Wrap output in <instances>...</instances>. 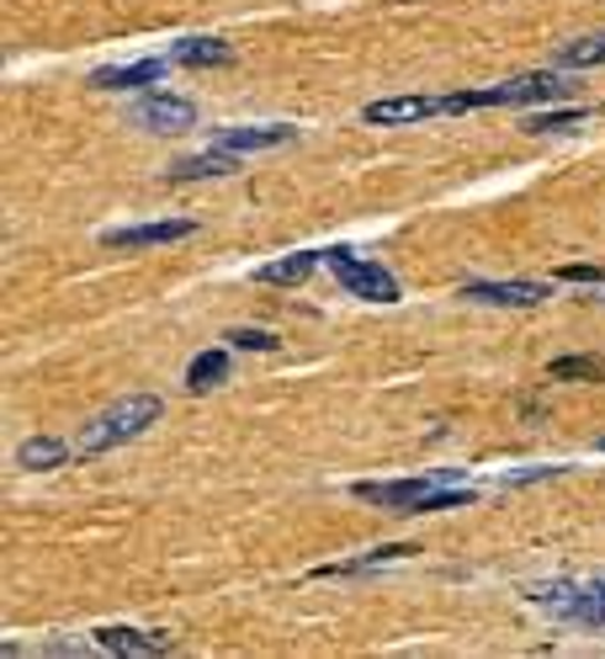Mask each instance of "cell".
Masks as SVG:
<instances>
[{
    "mask_svg": "<svg viewBox=\"0 0 605 659\" xmlns=\"http://www.w3.org/2000/svg\"><path fill=\"white\" fill-rule=\"evenodd\" d=\"M356 500L383 506L393 516H414V511H457L473 500V489L462 473H425V479H393V485H351Z\"/></svg>",
    "mask_w": 605,
    "mask_h": 659,
    "instance_id": "1",
    "label": "cell"
},
{
    "mask_svg": "<svg viewBox=\"0 0 605 659\" xmlns=\"http://www.w3.org/2000/svg\"><path fill=\"white\" fill-rule=\"evenodd\" d=\"M160 420V399L154 393H133V399H118L112 410H101L80 437H74V452H85V458H97V452H112L122 441L144 437L149 426Z\"/></svg>",
    "mask_w": 605,
    "mask_h": 659,
    "instance_id": "2",
    "label": "cell"
},
{
    "mask_svg": "<svg viewBox=\"0 0 605 659\" xmlns=\"http://www.w3.org/2000/svg\"><path fill=\"white\" fill-rule=\"evenodd\" d=\"M532 601L542 611H553L557 622H574V628H605V575L601 580H584V586H536Z\"/></svg>",
    "mask_w": 605,
    "mask_h": 659,
    "instance_id": "3",
    "label": "cell"
},
{
    "mask_svg": "<svg viewBox=\"0 0 605 659\" xmlns=\"http://www.w3.org/2000/svg\"><path fill=\"white\" fill-rule=\"evenodd\" d=\"M324 261H330V271L340 277V288H345V293L366 298V303H399V282H393V271H383L377 261H362L351 244L324 250Z\"/></svg>",
    "mask_w": 605,
    "mask_h": 659,
    "instance_id": "4",
    "label": "cell"
},
{
    "mask_svg": "<svg viewBox=\"0 0 605 659\" xmlns=\"http://www.w3.org/2000/svg\"><path fill=\"white\" fill-rule=\"evenodd\" d=\"M574 91V80H563L557 70H536V74H515L505 86L488 91V107H532V101H557Z\"/></svg>",
    "mask_w": 605,
    "mask_h": 659,
    "instance_id": "5",
    "label": "cell"
},
{
    "mask_svg": "<svg viewBox=\"0 0 605 659\" xmlns=\"http://www.w3.org/2000/svg\"><path fill=\"white\" fill-rule=\"evenodd\" d=\"M133 122H144L149 133H186L196 128V107L186 97H149L133 107Z\"/></svg>",
    "mask_w": 605,
    "mask_h": 659,
    "instance_id": "6",
    "label": "cell"
},
{
    "mask_svg": "<svg viewBox=\"0 0 605 659\" xmlns=\"http://www.w3.org/2000/svg\"><path fill=\"white\" fill-rule=\"evenodd\" d=\"M196 223L192 219H165V223H139V229H112L101 234V244L112 250H149V244H175V240H192Z\"/></svg>",
    "mask_w": 605,
    "mask_h": 659,
    "instance_id": "7",
    "label": "cell"
},
{
    "mask_svg": "<svg viewBox=\"0 0 605 659\" xmlns=\"http://www.w3.org/2000/svg\"><path fill=\"white\" fill-rule=\"evenodd\" d=\"M462 293L473 298V303H500V309H536V303H547L553 288L547 282H467Z\"/></svg>",
    "mask_w": 605,
    "mask_h": 659,
    "instance_id": "8",
    "label": "cell"
},
{
    "mask_svg": "<svg viewBox=\"0 0 605 659\" xmlns=\"http://www.w3.org/2000/svg\"><path fill=\"white\" fill-rule=\"evenodd\" d=\"M298 139V128L292 122H255V128H223L213 144L219 149H234V154H261V149H282V144H292Z\"/></svg>",
    "mask_w": 605,
    "mask_h": 659,
    "instance_id": "9",
    "label": "cell"
},
{
    "mask_svg": "<svg viewBox=\"0 0 605 659\" xmlns=\"http://www.w3.org/2000/svg\"><path fill=\"white\" fill-rule=\"evenodd\" d=\"M436 112H446V107L431 97H387V101H372L362 118L372 128H404V122H425V118H436Z\"/></svg>",
    "mask_w": 605,
    "mask_h": 659,
    "instance_id": "10",
    "label": "cell"
},
{
    "mask_svg": "<svg viewBox=\"0 0 605 659\" xmlns=\"http://www.w3.org/2000/svg\"><path fill=\"white\" fill-rule=\"evenodd\" d=\"M170 64H175V59H139V64H122V70H97L91 86H97V91H144L154 80H165Z\"/></svg>",
    "mask_w": 605,
    "mask_h": 659,
    "instance_id": "11",
    "label": "cell"
},
{
    "mask_svg": "<svg viewBox=\"0 0 605 659\" xmlns=\"http://www.w3.org/2000/svg\"><path fill=\"white\" fill-rule=\"evenodd\" d=\"M107 655H170V633H144V628H101Z\"/></svg>",
    "mask_w": 605,
    "mask_h": 659,
    "instance_id": "12",
    "label": "cell"
},
{
    "mask_svg": "<svg viewBox=\"0 0 605 659\" xmlns=\"http://www.w3.org/2000/svg\"><path fill=\"white\" fill-rule=\"evenodd\" d=\"M240 171V160H234V149H208V154H192V160H181V166H170V181H202V176H234Z\"/></svg>",
    "mask_w": 605,
    "mask_h": 659,
    "instance_id": "13",
    "label": "cell"
},
{
    "mask_svg": "<svg viewBox=\"0 0 605 659\" xmlns=\"http://www.w3.org/2000/svg\"><path fill=\"white\" fill-rule=\"evenodd\" d=\"M175 64H234V43H223V38H181L175 49H170Z\"/></svg>",
    "mask_w": 605,
    "mask_h": 659,
    "instance_id": "14",
    "label": "cell"
},
{
    "mask_svg": "<svg viewBox=\"0 0 605 659\" xmlns=\"http://www.w3.org/2000/svg\"><path fill=\"white\" fill-rule=\"evenodd\" d=\"M319 267L314 250H298V256H282V261H266V267L255 271L261 282H276V288H298V282H309Z\"/></svg>",
    "mask_w": 605,
    "mask_h": 659,
    "instance_id": "15",
    "label": "cell"
},
{
    "mask_svg": "<svg viewBox=\"0 0 605 659\" xmlns=\"http://www.w3.org/2000/svg\"><path fill=\"white\" fill-rule=\"evenodd\" d=\"M547 378H563V383H601L605 378V357L595 351H574V357H553Z\"/></svg>",
    "mask_w": 605,
    "mask_h": 659,
    "instance_id": "16",
    "label": "cell"
},
{
    "mask_svg": "<svg viewBox=\"0 0 605 659\" xmlns=\"http://www.w3.org/2000/svg\"><path fill=\"white\" fill-rule=\"evenodd\" d=\"M223 378H229V351H196L192 367H186V389L192 393L219 389Z\"/></svg>",
    "mask_w": 605,
    "mask_h": 659,
    "instance_id": "17",
    "label": "cell"
},
{
    "mask_svg": "<svg viewBox=\"0 0 605 659\" xmlns=\"http://www.w3.org/2000/svg\"><path fill=\"white\" fill-rule=\"evenodd\" d=\"M70 458V441H59V437H32L17 447V463L32 468V473H43V468H59Z\"/></svg>",
    "mask_w": 605,
    "mask_h": 659,
    "instance_id": "18",
    "label": "cell"
},
{
    "mask_svg": "<svg viewBox=\"0 0 605 659\" xmlns=\"http://www.w3.org/2000/svg\"><path fill=\"white\" fill-rule=\"evenodd\" d=\"M589 64H605V32H589V38H574L568 49H557V70H589Z\"/></svg>",
    "mask_w": 605,
    "mask_h": 659,
    "instance_id": "19",
    "label": "cell"
},
{
    "mask_svg": "<svg viewBox=\"0 0 605 659\" xmlns=\"http://www.w3.org/2000/svg\"><path fill=\"white\" fill-rule=\"evenodd\" d=\"M229 346H240V351H276V336H266V330H229Z\"/></svg>",
    "mask_w": 605,
    "mask_h": 659,
    "instance_id": "20",
    "label": "cell"
},
{
    "mask_svg": "<svg viewBox=\"0 0 605 659\" xmlns=\"http://www.w3.org/2000/svg\"><path fill=\"white\" fill-rule=\"evenodd\" d=\"M574 122H584V112H547V118L526 122V133H553V128H574Z\"/></svg>",
    "mask_w": 605,
    "mask_h": 659,
    "instance_id": "21",
    "label": "cell"
},
{
    "mask_svg": "<svg viewBox=\"0 0 605 659\" xmlns=\"http://www.w3.org/2000/svg\"><path fill=\"white\" fill-rule=\"evenodd\" d=\"M557 277H563V282H605L601 267H563Z\"/></svg>",
    "mask_w": 605,
    "mask_h": 659,
    "instance_id": "22",
    "label": "cell"
},
{
    "mask_svg": "<svg viewBox=\"0 0 605 659\" xmlns=\"http://www.w3.org/2000/svg\"><path fill=\"white\" fill-rule=\"evenodd\" d=\"M601 452H605V441H601Z\"/></svg>",
    "mask_w": 605,
    "mask_h": 659,
    "instance_id": "23",
    "label": "cell"
}]
</instances>
